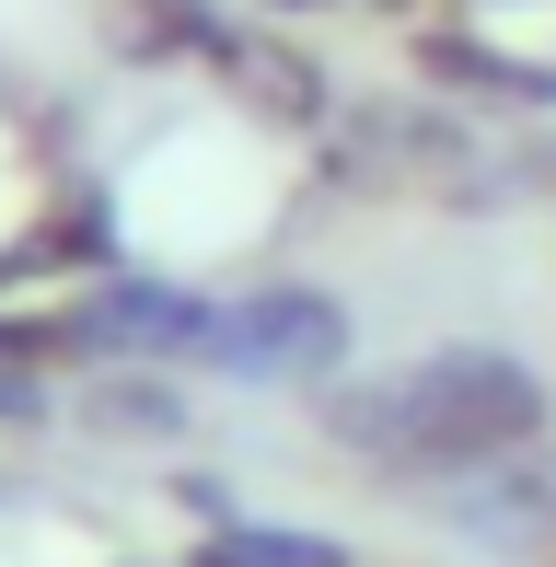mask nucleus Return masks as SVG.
Returning <instances> with one entry per match:
<instances>
[{"label": "nucleus", "instance_id": "11", "mask_svg": "<svg viewBox=\"0 0 556 567\" xmlns=\"http://www.w3.org/2000/svg\"><path fill=\"white\" fill-rule=\"evenodd\" d=\"M267 12H278V23H301V12H337V0H267Z\"/></svg>", "mask_w": 556, "mask_h": 567}, {"label": "nucleus", "instance_id": "4", "mask_svg": "<svg viewBox=\"0 0 556 567\" xmlns=\"http://www.w3.org/2000/svg\"><path fill=\"white\" fill-rule=\"evenodd\" d=\"M406 70L464 116H556V59L498 47L475 12H418L406 23Z\"/></svg>", "mask_w": 556, "mask_h": 567}, {"label": "nucleus", "instance_id": "6", "mask_svg": "<svg viewBox=\"0 0 556 567\" xmlns=\"http://www.w3.org/2000/svg\"><path fill=\"white\" fill-rule=\"evenodd\" d=\"M70 429H82L93 452L186 463L197 429H209V405H197V371H140V359H116V371H70Z\"/></svg>", "mask_w": 556, "mask_h": 567}, {"label": "nucleus", "instance_id": "1", "mask_svg": "<svg viewBox=\"0 0 556 567\" xmlns=\"http://www.w3.org/2000/svg\"><path fill=\"white\" fill-rule=\"evenodd\" d=\"M406 394V498L429 509L441 486L487 475V463L556 441V382L498 337H429L418 359H394Z\"/></svg>", "mask_w": 556, "mask_h": 567}, {"label": "nucleus", "instance_id": "14", "mask_svg": "<svg viewBox=\"0 0 556 567\" xmlns=\"http://www.w3.org/2000/svg\"><path fill=\"white\" fill-rule=\"evenodd\" d=\"M545 567H556V545H545Z\"/></svg>", "mask_w": 556, "mask_h": 567}, {"label": "nucleus", "instance_id": "7", "mask_svg": "<svg viewBox=\"0 0 556 567\" xmlns=\"http://www.w3.org/2000/svg\"><path fill=\"white\" fill-rule=\"evenodd\" d=\"M174 567H360V545L325 522H290V509H233V522L186 533Z\"/></svg>", "mask_w": 556, "mask_h": 567}, {"label": "nucleus", "instance_id": "13", "mask_svg": "<svg viewBox=\"0 0 556 567\" xmlns=\"http://www.w3.org/2000/svg\"><path fill=\"white\" fill-rule=\"evenodd\" d=\"M0 509H12V486H0Z\"/></svg>", "mask_w": 556, "mask_h": 567}, {"label": "nucleus", "instance_id": "9", "mask_svg": "<svg viewBox=\"0 0 556 567\" xmlns=\"http://www.w3.org/2000/svg\"><path fill=\"white\" fill-rule=\"evenodd\" d=\"M522 186L556 197V127H522Z\"/></svg>", "mask_w": 556, "mask_h": 567}, {"label": "nucleus", "instance_id": "8", "mask_svg": "<svg viewBox=\"0 0 556 567\" xmlns=\"http://www.w3.org/2000/svg\"><path fill=\"white\" fill-rule=\"evenodd\" d=\"M163 498H174V522H186V533H209V522H233V509H244V486H233V475H209V463H174Z\"/></svg>", "mask_w": 556, "mask_h": 567}, {"label": "nucleus", "instance_id": "10", "mask_svg": "<svg viewBox=\"0 0 556 567\" xmlns=\"http://www.w3.org/2000/svg\"><path fill=\"white\" fill-rule=\"evenodd\" d=\"M452 12H545V0H452Z\"/></svg>", "mask_w": 556, "mask_h": 567}, {"label": "nucleus", "instance_id": "3", "mask_svg": "<svg viewBox=\"0 0 556 567\" xmlns=\"http://www.w3.org/2000/svg\"><path fill=\"white\" fill-rule=\"evenodd\" d=\"M337 371H360V313L325 278H244L233 313H220V371L209 382H256V394H325Z\"/></svg>", "mask_w": 556, "mask_h": 567}, {"label": "nucleus", "instance_id": "5", "mask_svg": "<svg viewBox=\"0 0 556 567\" xmlns=\"http://www.w3.org/2000/svg\"><path fill=\"white\" fill-rule=\"evenodd\" d=\"M209 82L244 105V127H278V140H325V127L348 116L337 70H325L290 23H233V35L209 47Z\"/></svg>", "mask_w": 556, "mask_h": 567}, {"label": "nucleus", "instance_id": "12", "mask_svg": "<svg viewBox=\"0 0 556 567\" xmlns=\"http://www.w3.org/2000/svg\"><path fill=\"white\" fill-rule=\"evenodd\" d=\"M105 567H140V556H105Z\"/></svg>", "mask_w": 556, "mask_h": 567}, {"label": "nucleus", "instance_id": "2", "mask_svg": "<svg viewBox=\"0 0 556 567\" xmlns=\"http://www.w3.org/2000/svg\"><path fill=\"white\" fill-rule=\"evenodd\" d=\"M220 313H233V290H209V278L105 267L82 290H47V348H59V371H116V359H140V371H220Z\"/></svg>", "mask_w": 556, "mask_h": 567}]
</instances>
